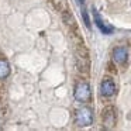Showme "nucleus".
Returning <instances> with one entry per match:
<instances>
[{
  "instance_id": "8",
  "label": "nucleus",
  "mask_w": 131,
  "mask_h": 131,
  "mask_svg": "<svg viewBox=\"0 0 131 131\" xmlns=\"http://www.w3.org/2000/svg\"><path fill=\"white\" fill-rule=\"evenodd\" d=\"M82 14H83V18H85V23H86V26H90V23H89V17H88V13L85 12V10H82Z\"/></svg>"
},
{
  "instance_id": "2",
  "label": "nucleus",
  "mask_w": 131,
  "mask_h": 131,
  "mask_svg": "<svg viewBox=\"0 0 131 131\" xmlns=\"http://www.w3.org/2000/svg\"><path fill=\"white\" fill-rule=\"evenodd\" d=\"M75 99L80 103H85L90 99V86L86 82L78 83V86L75 88Z\"/></svg>"
},
{
  "instance_id": "3",
  "label": "nucleus",
  "mask_w": 131,
  "mask_h": 131,
  "mask_svg": "<svg viewBox=\"0 0 131 131\" xmlns=\"http://www.w3.org/2000/svg\"><path fill=\"white\" fill-rule=\"evenodd\" d=\"M114 92H116V85H114L113 80L108 79V78L103 79L102 85H100V93L104 97H111L114 94Z\"/></svg>"
},
{
  "instance_id": "1",
  "label": "nucleus",
  "mask_w": 131,
  "mask_h": 131,
  "mask_svg": "<svg viewBox=\"0 0 131 131\" xmlns=\"http://www.w3.org/2000/svg\"><path fill=\"white\" fill-rule=\"evenodd\" d=\"M78 125L80 127H86V125H90L93 123V113H92L90 108L88 107H82L76 111V118H75Z\"/></svg>"
},
{
  "instance_id": "6",
  "label": "nucleus",
  "mask_w": 131,
  "mask_h": 131,
  "mask_svg": "<svg viewBox=\"0 0 131 131\" xmlns=\"http://www.w3.org/2000/svg\"><path fill=\"white\" fill-rule=\"evenodd\" d=\"M103 120H104L106 127H113L114 123H116V114H114L113 108H107L103 114Z\"/></svg>"
},
{
  "instance_id": "5",
  "label": "nucleus",
  "mask_w": 131,
  "mask_h": 131,
  "mask_svg": "<svg viewBox=\"0 0 131 131\" xmlns=\"http://www.w3.org/2000/svg\"><path fill=\"white\" fill-rule=\"evenodd\" d=\"M94 21H96V26L100 28V31L103 32V34H111L113 32V27H110V26H106L104 23H103V20L99 17V14H97V12L94 10Z\"/></svg>"
},
{
  "instance_id": "4",
  "label": "nucleus",
  "mask_w": 131,
  "mask_h": 131,
  "mask_svg": "<svg viewBox=\"0 0 131 131\" xmlns=\"http://www.w3.org/2000/svg\"><path fill=\"white\" fill-rule=\"evenodd\" d=\"M113 59L117 63H120V65L125 63L128 59V49L125 47H117V48H114L113 49Z\"/></svg>"
},
{
  "instance_id": "7",
  "label": "nucleus",
  "mask_w": 131,
  "mask_h": 131,
  "mask_svg": "<svg viewBox=\"0 0 131 131\" xmlns=\"http://www.w3.org/2000/svg\"><path fill=\"white\" fill-rule=\"evenodd\" d=\"M10 75V65L6 59H0V79H6Z\"/></svg>"
}]
</instances>
